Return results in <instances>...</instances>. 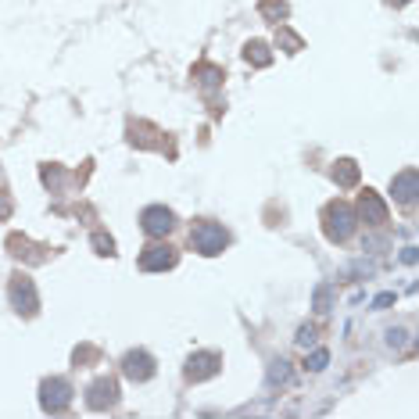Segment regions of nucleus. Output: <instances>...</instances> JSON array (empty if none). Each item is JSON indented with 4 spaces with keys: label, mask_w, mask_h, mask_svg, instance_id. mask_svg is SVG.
<instances>
[{
    "label": "nucleus",
    "mask_w": 419,
    "mask_h": 419,
    "mask_svg": "<svg viewBox=\"0 0 419 419\" xmlns=\"http://www.w3.org/2000/svg\"><path fill=\"white\" fill-rule=\"evenodd\" d=\"M298 341H301V344H305V348H308V344H312V341H316V333H312V330H301V337H298Z\"/></svg>",
    "instance_id": "412c9836"
},
{
    "label": "nucleus",
    "mask_w": 419,
    "mask_h": 419,
    "mask_svg": "<svg viewBox=\"0 0 419 419\" xmlns=\"http://www.w3.org/2000/svg\"><path fill=\"white\" fill-rule=\"evenodd\" d=\"M115 394H118L115 380H97V384L90 387V394H87V405L100 412V409H108V405L115 402Z\"/></svg>",
    "instance_id": "9d476101"
},
{
    "label": "nucleus",
    "mask_w": 419,
    "mask_h": 419,
    "mask_svg": "<svg viewBox=\"0 0 419 419\" xmlns=\"http://www.w3.org/2000/svg\"><path fill=\"white\" fill-rule=\"evenodd\" d=\"M394 4H409V0H394Z\"/></svg>",
    "instance_id": "b1692460"
},
{
    "label": "nucleus",
    "mask_w": 419,
    "mask_h": 419,
    "mask_svg": "<svg viewBox=\"0 0 419 419\" xmlns=\"http://www.w3.org/2000/svg\"><path fill=\"white\" fill-rule=\"evenodd\" d=\"M194 75L204 82V87H215V82L222 79V72H219L215 65H197V69H194Z\"/></svg>",
    "instance_id": "2eb2a0df"
},
{
    "label": "nucleus",
    "mask_w": 419,
    "mask_h": 419,
    "mask_svg": "<svg viewBox=\"0 0 419 419\" xmlns=\"http://www.w3.org/2000/svg\"><path fill=\"white\" fill-rule=\"evenodd\" d=\"M219 366H222L219 355L201 351V355H194V359L186 362V376H190V380H208V376H215V373H219Z\"/></svg>",
    "instance_id": "6e6552de"
},
{
    "label": "nucleus",
    "mask_w": 419,
    "mask_h": 419,
    "mask_svg": "<svg viewBox=\"0 0 419 419\" xmlns=\"http://www.w3.org/2000/svg\"><path fill=\"white\" fill-rule=\"evenodd\" d=\"M391 190H394V197L402 201V204H412V197H416V172H412V169H409V172H402V176L394 179Z\"/></svg>",
    "instance_id": "9b49d317"
},
{
    "label": "nucleus",
    "mask_w": 419,
    "mask_h": 419,
    "mask_svg": "<svg viewBox=\"0 0 419 419\" xmlns=\"http://www.w3.org/2000/svg\"><path fill=\"white\" fill-rule=\"evenodd\" d=\"M258 11L269 18V22H280V18H287V0H262Z\"/></svg>",
    "instance_id": "4468645a"
},
{
    "label": "nucleus",
    "mask_w": 419,
    "mask_h": 419,
    "mask_svg": "<svg viewBox=\"0 0 419 419\" xmlns=\"http://www.w3.org/2000/svg\"><path fill=\"white\" fill-rule=\"evenodd\" d=\"M330 362V355L326 351H316V355H312V362H308V369H323Z\"/></svg>",
    "instance_id": "6ab92c4d"
},
{
    "label": "nucleus",
    "mask_w": 419,
    "mask_h": 419,
    "mask_svg": "<svg viewBox=\"0 0 419 419\" xmlns=\"http://www.w3.org/2000/svg\"><path fill=\"white\" fill-rule=\"evenodd\" d=\"M122 373L130 376V380H151V376H154V359L148 351H130L122 359Z\"/></svg>",
    "instance_id": "423d86ee"
},
{
    "label": "nucleus",
    "mask_w": 419,
    "mask_h": 419,
    "mask_svg": "<svg viewBox=\"0 0 419 419\" xmlns=\"http://www.w3.org/2000/svg\"><path fill=\"white\" fill-rule=\"evenodd\" d=\"M290 380V366L280 359V362H272V369H269V384H287Z\"/></svg>",
    "instance_id": "dca6fc26"
},
{
    "label": "nucleus",
    "mask_w": 419,
    "mask_h": 419,
    "mask_svg": "<svg viewBox=\"0 0 419 419\" xmlns=\"http://www.w3.org/2000/svg\"><path fill=\"white\" fill-rule=\"evenodd\" d=\"M402 262H405V265H412V262H416V247H405V255H402Z\"/></svg>",
    "instance_id": "4be33fe9"
},
{
    "label": "nucleus",
    "mask_w": 419,
    "mask_h": 419,
    "mask_svg": "<svg viewBox=\"0 0 419 419\" xmlns=\"http://www.w3.org/2000/svg\"><path fill=\"white\" fill-rule=\"evenodd\" d=\"M176 265V251L169 244H154L140 255V269L143 272H161V269H172Z\"/></svg>",
    "instance_id": "20e7f679"
},
{
    "label": "nucleus",
    "mask_w": 419,
    "mask_h": 419,
    "mask_svg": "<svg viewBox=\"0 0 419 419\" xmlns=\"http://www.w3.org/2000/svg\"><path fill=\"white\" fill-rule=\"evenodd\" d=\"M359 212H362V219L366 222H384L387 219V204L380 201V194H373V190H366L362 197H359Z\"/></svg>",
    "instance_id": "1a4fd4ad"
},
{
    "label": "nucleus",
    "mask_w": 419,
    "mask_h": 419,
    "mask_svg": "<svg viewBox=\"0 0 419 419\" xmlns=\"http://www.w3.org/2000/svg\"><path fill=\"white\" fill-rule=\"evenodd\" d=\"M190 240H194V251H201V255H219L226 247V229L215 222H201V226H194Z\"/></svg>",
    "instance_id": "f03ea898"
},
{
    "label": "nucleus",
    "mask_w": 419,
    "mask_h": 419,
    "mask_svg": "<svg viewBox=\"0 0 419 419\" xmlns=\"http://www.w3.org/2000/svg\"><path fill=\"white\" fill-rule=\"evenodd\" d=\"M172 226H176V215L169 212V208L154 204V208L143 212V233H148V237H165Z\"/></svg>",
    "instance_id": "39448f33"
},
{
    "label": "nucleus",
    "mask_w": 419,
    "mask_h": 419,
    "mask_svg": "<svg viewBox=\"0 0 419 419\" xmlns=\"http://www.w3.org/2000/svg\"><path fill=\"white\" fill-rule=\"evenodd\" d=\"M72 402V387L65 380H47L44 384V409L47 412H61V409H69Z\"/></svg>",
    "instance_id": "0eeeda50"
},
{
    "label": "nucleus",
    "mask_w": 419,
    "mask_h": 419,
    "mask_svg": "<svg viewBox=\"0 0 419 419\" xmlns=\"http://www.w3.org/2000/svg\"><path fill=\"white\" fill-rule=\"evenodd\" d=\"M394 301V294H380V298H376V308H384V305H391Z\"/></svg>",
    "instance_id": "5701e85b"
},
{
    "label": "nucleus",
    "mask_w": 419,
    "mask_h": 419,
    "mask_svg": "<svg viewBox=\"0 0 419 419\" xmlns=\"http://www.w3.org/2000/svg\"><path fill=\"white\" fill-rule=\"evenodd\" d=\"M8 215H11V201L0 194V219H8Z\"/></svg>",
    "instance_id": "aec40b11"
},
{
    "label": "nucleus",
    "mask_w": 419,
    "mask_h": 419,
    "mask_svg": "<svg viewBox=\"0 0 419 419\" xmlns=\"http://www.w3.org/2000/svg\"><path fill=\"white\" fill-rule=\"evenodd\" d=\"M333 179H337L341 186H355L359 183V165H355L351 158H341L337 165H333Z\"/></svg>",
    "instance_id": "f8f14e48"
},
{
    "label": "nucleus",
    "mask_w": 419,
    "mask_h": 419,
    "mask_svg": "<svg viewBox=\"0 0 419 419\" xmlns=\"http://www.w3.org/2000/svg\"><path fill=\"white\" fill-rule=\"evenodd\" d=\"M351 233H355V215H351V208H348L344 201L330 204V208H326V237H330L333 244H344Z\"/></svg>",
    "instance_id": "f257e3e1"
},
{
    "label": "nucleus",
    "mask_w": 419,
    "mask_h": 419,
    "mask_svg": "<svg viewBox=\"0 0 419 419\" xmlns=\"http://www.w3.org/2000/svg\"><path fill=\"white\" fill-rule=\"evenodd\" d=\"M326 305H330V287H319L316 290V312H326Z\"/></svg>",
    "instance_id": "a211bd4d"
},
{
    "label": "nucleus",
    "mask_w": 419,
    "mask_h": 419,
    "mask_svg": "<svg viewBox=\"0 0 419 419\" xmlns=\"http://www.w3.org/2000/svg\"><path fill=\"white\" fill-rule=\"evenodd\" d=\"M93 247H97V255H112V251H115V240L104 237V233H97V237H93Z\"/></svg>",
    "instance_id": "f3484780"
},
{
    "label": "nucleus",
    "mask_w": 419,
    "mask_h": 419,
    "mask_svg": "<svg viewBox=\"0 0 419 419\" xmlns=\"http://www.w3.org/2000/svg\"><path fill=\"white\" fill-rule=\"evenodd\" d=\"M11 305L18 312H26V316H33V312L39 308V298H36V287L29 276H15L11 280Z\"/></svg>",
    "instance_id": "7ed1b4c3"
},
{
    "label": "nucleus",
    "mask_w": 419,
    "mask_h": 419,
    "mask_svg": "<svg viewBox=\"0 0 419 419\" xmlns=\"http://www.w3.org/2000/svg\"><path fill=\"white\" fill-rule=\"evenodd\" d=\"M244 57H247V61H255L258 69H265L269 61H272V54H269V47L262 44V39H251V44L244 47Z\"/></svg>",
    "instance_id": "ddd939ff"
}]
</instances>
